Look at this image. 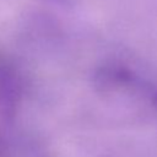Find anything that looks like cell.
<instances>
[{
	"label": "cell",
	"instance_id": "6da1fadb",
	"mask_svg": "<svg viewBox=\"0 0 157 157\" xmlns=\"http://www.w3.org/2000/svg\"><path fill=\"white\" fill-rule=\"evenodd\" d=\"M10 156H11L10 147L7 142L0 136V157H10Z\"/></svg>",
	"mask_w": 157,
	"mask_h": 157
},
{
	"label": "cell",
	"instance_id": "7a4b0ae2",
	"mask_svg": "<svg viewBox=\"0 0 157 157\" xmlns=\"http://www.w3.org/2000/svg\"><path fill=\"white\" fill-rule=\"evenodd\" d=\"M152 101H153V103L157 105V92L153 94V97H152Z\"/></svg>",
	"mask_w": 157,
	"mask_h": 157
}]
</instances>
